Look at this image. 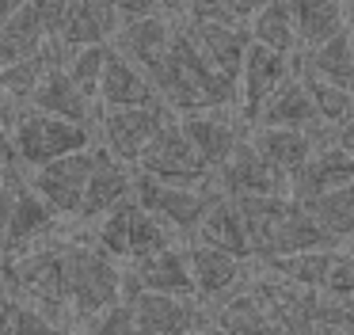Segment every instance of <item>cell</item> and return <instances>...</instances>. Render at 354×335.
<instances>
[{
	"mask_svg": "<svg viewBox=\"0 0 354 335\" xmlns=\"http://www.w3.org/2000/svg\"><path fill=\"white\" fill-rule=\"evenodd\" d=\"M0 274L8 297H16L27 309H39L42 316H50L54 324L73 320L69 309V282H65V248H27L19 255H4L0 251Z\"/></svg>",
	"mask_w": 354,
	"mask_h": 335,
	"instance_id": "cell-1",
	"label": "cell"
},
{
	"mask_svg": "<svg viewBox=\"0 0 354 335\" xmlns=\"http://www.w3.org/2000/svg\"><path fill=\"white\" fill-rule=\"evenodd\" d=\"M65 282H69V309L80 320H95L107 309L126 301V274L88 244H65Z\"/></svg>",
	"mask_w": 354,
	"mask_h": 335,
	"instance_id": "cell-2",
	"label": "cell"
},
{
	"mask_svg": "<svg viewBox=\"0 0 354 335\" xmlns=\"http://www.w3.org/2000/svg\"><path fill=\"white\" fill-rule=\"evenodd\" d=\"M12 137H16L19 160L35 172L46 164H57L65 156L88 152V145H92V129L88 126L50 118V114H39V111H19L16 122H12Z\"/></svg>",
	"mask_w": 354,
	"mask_h": 335,
	"instance_id": "cell-3",
	"label": "cell"
},
{
	"mask_svg": "<svg viewBox=\"0 0 354 335\" xmlns=\"http://www.w3.org/2000/svg\"><path fill=\"white\" fill-rule=\"evenodd\" d=\"M217 194H221L217 179L206 183V187H171V183H156L149 175L133 179V202L145 213H153L156 221H164L168 228L191 236V240L198 236V225L206 221V213L217 202Z\"/></svg>",
	"mask_w": 354,
	"mask_h": 335,
	"instance_id": "cell-4",
	"label": "cell"
},
{
	"mask_svg": "<svg viewBox=\"0 0 354 335\" xmlns=\"http://www.w3.org/2000/svg\"><path fill=\"white\" fill-rule=\"evenodd\" d=\"M138 175H149L156 183H171V187H206L217 175L206 168V160L198 156V149L191 145V137L183 134L179 118H171L168 126L156 134V141L145 149V156L133 168Z\"/></svg>",
	"mask_w": 354,
	"mask_h": 335,
	"instance_id": "cell-5",
	"label": "cell"
},
{
	"mask_svg": "<svg viewBox=\"0 0 354 335\" xmlns=\"http://www.w3.org/2000/svg\"><path fill=\"white\" fill-rule=\"evenodd\" d=\"M293 76H301L297 57L274 53V50H267V46L252 42L248 61H244V73H240V103H244V118L252 122V126L263 114V107H267Z\"/></svg>",
	"mask_w": 354,
	"mask_h": 335,
	"instance_id": "cell-6",
	"label": "cell"
},
{
	"mask_svg": "<svg viewBox=\"0 0 354 335\" xmlns=\"http://www.w3.org/2000/svg\"><path fill=\"white\" fill-rule=\"evenodd\" d=\"M168 107H138V111H107L100 118V134L107 141V152L122 164L138 168L145 149L156 141L164 126H168Z\"/></svg>",
	"mask_w": 354,
	"mask_h": 335,
	"instance_id": "cell-7",
	"label": "cell"
},
{
	"mask_svg": "<svg viewBox=\"0 0 354 335\" xmlns=\"http://www.w3.org/2000/svg\"><path fill=\"white\" fill-rule=\"evenodd\" d=\"M95 164H100V152H77V156H65L57 164L39 168L27 183L54 206L57 217H77L80 206H84L88 183L95 175Z\"/></svg>",
	"mask_w": 354,
	"mask_h": 335,
	"instance_id": "cell-8",
	"label": "cell"
},
{
	"mask_svg": "<svg viewBox=\"0 0 354 335\" xmlns=\"http://www.w3.org/2000/svg\"><path fill=\"white\" fill-rule=\"evenodd\" d=\"M217 187L229 198H282L290 190V179L244 137L232 160L217 172Z\"/></svg>",
	"mask_w": 354,
	"mask_h": 335,
	"instance_id": "cell-9",
	"label": "cell"
},
{
	"mask_svg": "<svg viewBox=\"0 0 354 335\" xmlns=\"http://www.w3.org/2000/svg\"><path fill=\"white\" fill-rule=\"evenodd\" d=\"M133 316L141 335H194L214 332L206 309L194 297H164V293H138L133 297Z\"/></svg>",
	"mask_w": 354,
	"mask_h": 335,
	"instance_id": "cell-10",
	"label": "cell"
},
{
	"mask_svg": "<svg viewBox=\"0 0 354 335\" xmlns=\"http://www.w3.org/2000/svg\"><path fill=\"white\" fill-rule=\"evenodd\" d=\"M138 293H164V297H198L194 289V274L183 251L168 248L153 259L133 263V271H126V301H133Z\"/></svg>",
	"mask_w": 354,
	"mask_h": 335,
	"instance_id": "cell-11",
	"label": "cell"
},
{
	"mask_svg": "<svg viewBox=\"0 0 354 335\" xmlns=\"http://www.w3.org/2000/svg\"><path fill=\"white\" fill-rule=\"evenodd\" d=\"M122 30V15L118 4H103V0H77L65 4V23H62V50L65 57L88 46H111Z\"/></svg>",
	"mask_w": 354,
	"mask_h": 335,
	"instance_id": "cell-12",
	"label": "cell"
},
{
	"mask_svg": "<svg viewBox=\"0 0 354 335\" xmlns=\"http://www.w3.org/2000/svg\"><path fill=\"white\" fill-rule=\"evenodd\" d=\"M133 179H138V172L130 164H122V160H115L111 152L100 149V164H95V175L88 183V194H84V206H80L77 221H103L107 213L130 206Z\"/></svg>",
	"mask_w": 354,
	"mask_h": 335,
	"instance_id": "cell-13",
	"label": "cell"
},
{
	"mask_svg": "<svg viewBox=\"0 0 354 335\" xmlns=\"http://www.w3.org/2000/svg\"><path fill=\"white\" fill-rule=\"evenodd\" d=\"M183 134L191 137V145L198 149V156L206 160L209 172H221L225 164L232 160V152L240 149V126L229 118V111H198V114H187L179 118Z\"/></svg>",
	"mask_w": 354,
	"mask_h": 335,
	"instance_id": "cell-14",
	"label": "cell"
},
{
	"mask_svg": "<svg viewBox=\"0 0 354 335\" xmlns=\"http://www.w3.org/2000/svg\"><path fill=\"white\" fill-rule=\"evenodd\" d=\"M331 134H335V129H324V134H316V129H252L248 141H252L286 179H293V175L313 160V152L320 149V145H331Z\"/></svg>",
	"mask_w": 354,
	"mask_h": 335,
	"instance_id": "cell-15",
	"label": "cell"
},
{
	"mask_svg": "<svg viewBox=\"0 0 354 335\" xmlns=\"http://www.w3.org/2000/svg\"><path fill=\"white\" fill-rule=\"evenodd\" d=\"M351 183H354V156H346L335 145H320L313 152V160L290 179V198L313 202V198L331 194L339 187H351Z\"/></svg>",
	"mask_w": 354,
	"mask_h": 335,
	"instance_id": "cell-16",
	"label": "cell"
},
{
	"mask_svg": "<svg viewBox=\"0 0 354 335\" xmlns=\"http://www.w3.org/2000/svg\"><path fill=\"white\" fill-rule=\"evenodd\" d=\"M191 244L217 248V251H225V255L240 259V263L255 259V248H252V236H248V228H244V217H240L236 202H232L225 190L217 194V202L209 206L206 221L198 225V236H194Z\"/></svg>",
	"mask_w": 354,
	"mask_h": 335,
	"instance_id": "cell-17",
	"label": "cell"
},
{
	"mask_svg": "<svg viewBox=\"0 0 354 335\" xmlns=\"http://www.w3.org/2000/svg\"><path fill=\"white\" fill-rule=\"evenodd\" d=\"M100 99L107 103V111H138V107H164L160 96H156L153 80H149L145 69H138L133 61H126L122 53L115 50L107 73H103L100 84Z\"/></svg>",
	"mask_w": 354,
	"mask_h": 335,
	"instance_id": "cell-18",
	"label": "cell"
},
{
	"mask_svg": "<svg viewBox=\"0 0 354 335\" xmlns=\"http://www.w3.org/2000/svg\"><path fill=\"white\" fill-rule=\"evenodd\" d=\"M187 263H191L198 297H209V301L232 297L248 278L240 259L225 255V251H217V248H206V244H191V248H187Z\"/></svg>",
	"mask_w": 354,
	"mask_h": 335,
	"instance_id": "cell-19",
	"label": "cell"
},
{
	"mask_svg": "<svg viewBox=\"0 0 354 335\" xmlns=\"http://www.w3.org/2000/svg\"><path fill=\"white\" fill-rule=\"evenodd\" d=\"M50 35H46V23H42V4H19L16 15L4 23L0 30V73L19 61H31L39 53L50 50Z\"/></svg>",
	"mask_w": 354,
	"mask_h": 335,
	"instance_id": "cell-20",
	"label": "cell"
},
{
	"mask_svg": "<svg viewBox=\"0 0 354 335\" xmlns=\"http://www.w3.org/2000/svg\"><path fill=\"white\" fill-rule=\"evenodd\" d=\"M187 30H191L194 46L202 50V57L225 73L229 80H240L244 73V61H248V50H252V30H232V27H209V23H191L183 15Z\"/></svg>",
	"mask_w": 354,
	"mask_h": 335,
	"instance_id": "cell-21",
	"label": "cell"
},
{
	"mask_svg": "<svg viewBox=\"0 0 354 335\" xmlns=\"http://www.w3.org/2000/svg\"><path fill=\"white\" fill-rule=\"evenodd\" d=\"M209 324H214V335H290L259 301H255V293L248 286H240L232 297L217 301Z\"/></svg>",
	"mask_w": 354,
	"mask_h": 335,
	"instance_id": "cell-22",
	"label": "cell"
},
{
	"mask_svg": "<svg viewBox=\"0 0 354 335\" xmlns=\"http://www.w3.org/2000/svg\"><path fill=\"white\" fill-rule=\"evenodd\" d=\"M54 221H57L54 206H50L31 183L19 179L16 206H12V221H8V236H4V255H19V251H27V244H31L35 236L50 233Z\"/></svg>",
	"mask_w": 354,
	"mask_h": 335,
	"instance_id": "cell-23",
	"label": "cell"
},
{
	"mask_svg": "<svg viewBox=\"0 0 354 335\" xmlns=\"http://www.w3.org/2000/svg\"><path fill=\"white\" fill-rule=\"evenodd\" d=\"M31 107L39 114H50V118H65V122H77V126L92 129V99L69 80L65 65H54L46 73V80L39 84Z\"/></svg>",
	"mask_w": 354,
	"mask_h": 335,
	"instance_id": "cell-24",
	"label": "cell"
},
{
	"mask_svg": "<svg viewBox=\"0 0 354 335\" xmlns=\"http://www.w3.org/2000/svg\"><path fill=\"white\" fill-rule=\"evenodd\" d=\"M324 126L320 114H316V103L308 96V84L301 76H293L267 107L255 118V129H316Z\"/></svg>",
	"mask_w": 354,
	"mask_h": 335,
	"instance_id": "cell-25",
	"label": "cell"
},
{
	"mask_svg": "<svg viewBox=\"0 0 354 335\" xmlns=\"http://www.w3.org/2000/svg\"><path fill=\"white\" fill-rule=\"evenodd\" d=\"M293 19H297V46L301 53H313L320 46L335 42L339 35H346V19H351V8L346 4H293Z\"/></svg>",
	"mask_w": 354,
	"mask_h": 335,
	"instance_id": "cell-26",
	"label": "cell"
},
{
	"mask_svg": "<svg viewBox=\"0 0 354 335\" xmlns=\"http://www.w3.org/2000/svg\"><path fill=\"white\" fill-rule=\"evenodd\" d=\"M297 69L305 80H324V84H335V88L354 91V46H351V30L339 35L335 42L320 46L313 53H301Z\"/></svg>",
	"mask_w": 354,
	"mask_h": 335,
	"instance_id": "cell-27",
	"label": "cell"
},
{
	"mask_svg": "<svg viewBox=\"0 0 354 335\" xmlns=\"http://www.w3.org/2000/svg\"><path fill=\"white\" fill-rule=\"evenodd\" d=\"M335 255H339V248H324V251H305V255H290V259H270L263 266L301 289L324 293V282H328L331 266H335Z\"/></svg>",
	"mask_w": 354,
	"mask_h": 335,
	"instance_id": "cell-28",
	"label": "cell"
},
{
	"mask_svg": "<svg viewBox=\"0 0 354 335\" xmlns=\"http://www.w3.org/2000/svg\"><path fill=\"white\" fill-rule=\"evenodd\" d=\"M301 206L313 213V221H316V225H320L335 244L354 240V183H351V187L331 190V194L313 198V202H301Z\"/></svg>",
	"mask_w": 354,
	"mask_h": 335,
	"instance_id": "cell-29",
	"label": "cell"
},
{
	"mask_svg": "<svg viewBox=\"0 0 354 335\" xmlns=\"http://www.w3.org/2000/svg\"><path fill=\"white\" fill-rule=\"evenodd\" d=\"M252 42L267 46L274 53H293L297 50V19H293V4H259L252 19Z\"/></svg>",
	"mask_w": 354,
	"mask_h": 335,
	"instance_id": "cell-30",
	"label": "cell"
},
{
	"mask_svg": "<svg viewBox=\"0 0 354 335\" xmlns=\"http://www.w3.org/2000/svg\"><path fill=\"white\" fill-rule=\"evenodd\" d=\"M111 57H115V46H88V50H77L65 57V73L92 99V96H100V84H103V73H107Z\"/></svg>",
	"mask_w": 354,
	"mask_h": 335,
	"instance_id": "cell-31",
	"label": "cell"
},
{
	"mask_svg": "<svg viewBox=\"0 0 354 335\" xmlns=\"http://www.w3.org/2000/svg\"><path fill=\"white\" fill-rule=\"evenodd\" d=\"M168 228L164 221H156L153 213H145L138 202H133V213H130V259L141 263V259H153L160 251H168Z\"/></svg>",
	"mask_w": 354,
	"mask_h": 335,
	"instance_id": "cell-32",
	"label": "cell"
},
{
	"mask_svg": "<svg viewBox=\"0 0 354 335\" xmlns=\"http://www.w3.org/2000/svg\"><path fill=\"white\" fill-rule=\"evenodd\" d=\"M305 80V76H301ZM308 84V96L316 103V114L328 129H339L346 122H354V91L335 88V84H324V80H305Z\"/></svg>",
	"mask_w": 354,
	"mask_h": 335,
	"instance_id": "cell-33",
	"label": "cell"
},
{
	"mask_svg": "<svg viewBox=\"0 0 354 335\" xmlns=\"http://www.w3.org/2000/svg\"><path fill=\"white\" fill-rule=\"evenodd\" d=\"M255 12H259L255 4H183V15H187L191 23L232 27V30H252Z\"/></svg>",
	"mask_w": 354,
	"mask_h": 335,
	"instance_id": "cell-34",
	"label": "cell"
},
{
	"mask_svg": "<svg viewBox=\"0 0 354 335\" xmlns=\"http://www.w3.org/2000/svg\"><path fill=\"white\" fill-rule=\"evenodd\" d=\"M130 213H133V202L122 206V210L107 213V217L95 225V248L111 259H130Z\"/></svg>",
	"mask_w": 354,
	"mask_h": 335,
	"instance_id": "cell-35",
	"label": "cell"
},
{
	"mask_svg": "<svg viewBox=\"0 0 354 335\" xmlns=\"http://www.w3.org/2000/svg\"><path fill=\"white\" fill-rule=\"evenodd\" d=\"M88 335H141L138 332V316H133V305L122 301L115 309H107L103 316L88 320Z\"/></svg>",
	"mask_w": 354,
	"mask_h": 335,
	"instance_id": "cell-36",
	"label": "cell"
},
{
	"mask_svg": "<svg viewBox=\"0 0 354 335\" xmlns=\"http://www.w3.org/2000/svg\"><path fill=\"white\" fill-rule=\"evenodd\" d=\"M324 297L343 301V305L354 301V255L351 251H339L335 255V266H331L328 282H324Z\"/></svg>",
	"mask_w": 354,
	"mask_h": 335,
	"instance_id": "cell-37",
	"label": "cell"
},
{
	"mask_svg": "<svg viewBox=\"0 0 354 335\" xmlns=\"http://www.w3.org/2000/svg\"><path fill=\"white\" fill-rule=\"evenodd\" d=\"M12 335H65V332H62V324H54L50 316H42L39 309H27V305H19V316H16Z\"/></svg>",
	"mask_w": 354,
	"mask_h": 335,
	"instance_id": "cell-38",
	"label": "cell"
},
{
	"mask_svg": "<svg viewBox=\"0 0 354 335\" xmlns=\"http://www.w3.org/2000/svg\"><path fill=\"white\" fill-rule=\"evenodd\" d=\"M16 316H19V301L8 297V293H0V335H12Z\"/></svg>",
	"mask_w": 354,
	"mask_h": 335,
	"instance_id": "cell-39",
	"label": "cell"
},
{
	"mask_svg": "<svg viewBox=\"0 0 354 335\" xmlns=\"http://www.w3.org/2000/svg\"><path fill=\"white\" fill-rule=\"evenodd\" d=\"M16 160H19L16 137L8 134V126H0V172H4V168H16Z\"/></svg>",
	"mask_w": 354,
	"mask_h": 335,
	"instance_id": "cell-40",
	"label": "cell"
},
{
	"mask_svg": "<svg viewBox=\"0 0 354 335\" xmlns=\"http://www.w3.org/2000/svg\"><path fill=\"white\" fill-rule=\"evenodd\" d=\"M331 145H335V149H343L346 156H354V122H346V126H339L335 134H331Z\"/></svg>",
	"mask_w": 354,
	"mask_h": 335,
	"instance_id": "cell-41",
	"label": "cell"
},
{
	"mask_svg": "<svg viewBox=\"0 0 354 335\" xmlns=\"http://www.w3.org/2000/svg\"><path fill=\"white\" fill-rule=\"evenodd\" d=\"M335 327H346V332L354 335V301L343 305V312H339V324H335Z\"/></svg>",
	"mask_w": 354,
	"mask_h": 335,
	"instance_id": "cell-42",
	"label": "cell"
},
{
	"mask_svg": "<svg viewBox=\"0 0 354 335\" xmlns=\"http://www.w3.org/2000/svg\"><path fill=\"white\" fill-rule=\"evenodd\" d=\"M16 8H19V4H8V0H0V30H4V23H8L12 15H16Z\"/></svg>",
	"mask_w": 354,
	"mask_h": 335,
	"instance_id": "cell-43",
	"label": "cell"
},
{
	"mask_svg": "<svg viewBox=\"0 0 354 335\" xmlns=\"http://www.w3.org/2000/svg\"><path fill=\"white\" fill-rule=\"evenodd\" d=\"M316 335H351L346 327H335V324H328V327H316Z\"/></svg>",
	"mask_w": 354,
	"mask_h": 335,
	"instance_id": "cell-44",
	"label": "cell"
},
{
	"mask_svg": "<svg viewBox=\"0 0 354 335\" xmlns=\"http://www.w3.org/2000/svg\"><path fill=\"white\" fill-rule=\"evenodd\" d=\"M351 46H354V30H351Z\"/></svg>",
	"mask_w": 354,
	"mask_h": 335,
	"instance_id": "cell-45",
	"label": "cell"
},
{
	"mask_svg": "<svg viewBox=\"0 0 354 335\" xmlns=\"http://www.w3.org/2000/svg\"><path fill=\"white\" fill-rule=\"evenodd\" d=\"M194 335H209V332H194Z\"/></svg>",
	"mask_w": 354,
	"mask_h": 335,
	"instance_id": "cell-46",
	"label": "cell"
},
{
	"mask_svg": "<svg viewBox=\"0 0 354 335\" xmlns=\"http://www.w3.org/2000/svg\"><path fill=\"white\" fill-rule=\"evenodd\" d=\"M0 187H4V179H0Z\"/></svg>",
	"mask_w": 354,
	"mask_h": 335,
	"instance_id": "cell-47",
	"label": "cell"
},
{
	"mask_svg": "<svg viewBox=\"0 0 354 335\" xmlns=\"http://www.w3.org/2000/svg\"><path fill=\"white\" fill-rule=\"evenodd\" d=\"M351 255H354V248H351Z\"/></svg>",
	"mask_w": 354,
	"mask_h": 335,
	"instance_id": "cell-48",
	"label": "cell"
}]
</instances>
